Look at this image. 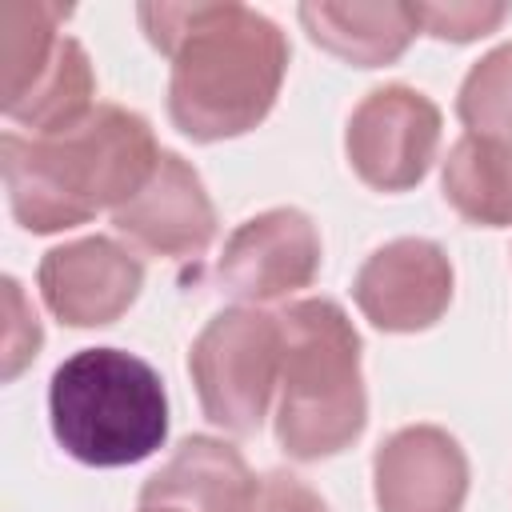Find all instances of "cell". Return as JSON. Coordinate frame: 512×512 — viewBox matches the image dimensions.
Returning <instances> with one entry per match:
<instances>
[{
	"instance_id": "obj_4",
	"label": "cell",
	"mask_w": 512,
	"mask_h": 512,
	"mask_svg": "<svg viewBox=\"0 0 512 512\" xmlns=\"http://www.w3.org/2000/svg\"><path fill=\"white\" fill-rule=\"evenodd\" d=\"M56 444L88 468H128L168 440L160 372L124 348H80L48 384Z\"/></svg>"
},
{
	"instance_id": "obj_20",
	"label": "cell",
	"mask_w": 512,
	"mask_h": 512,
	"mask_svg": "<svg viewBox=\"0 0 512 512\" xmlns=\"http://www.w3.org/2000/svg\"><path fill=\"white\" fill-rule=\"evenodd\" d=\"M140 512H164V508H140Z\"/></svg>"
},
{
	"instance_id": "obj_16",
	"label": "cell",
	"mask_w": 512,
	"mask_h": 512,
	"mask_svg": "<svg viewBox=\"0 0 512 512\" xmlns=\"http://www.w3.org/2000/svg\"><path fill=\"white\" fill-rule=\"evenodd\" d=\"M456 116L472 136L512 144V44L480 56L456 96Z\"/></svg>"
},
{
	"instance_id": "obj_15",
	"label": "cell",
	"mask_w": 512,
	"mask_h": 512,
	"mask_svg": "<svg viewBox=\"0 0 512 512\" xmlns=\"http://www.w3.org/2000/svg\"><path fill=\"white\" fill-rule=\"evenodd\" d=\"M440 188L460 220L476 228H508L512 224V144L464 132L440 164Z\"/></svg>"
},
{
	"instance_id": "obj_2",
	"label": "cell",
	"mask_w": 512,
	"mask_h": 512,
	"mask_svg": "<svg viewBox=\"0 0 512 512\" xmlns=\"http://www.w3.org/2000/svg\"><path fill=\"white\" fill-rule=\"evenodd\" d=\"M160 152L152 124L120 104H96L72 128L44 136L4 132L0 168L12 216L48 236L116 212L148 184Z\"/></svg>"
},
{
	"instance_id": "obj_1",
	"label": "cell",
	"mask_w": 512,
	"mask_h": 512,
	"mask_svg": "<svg viewBox=\"0 0 512 512\" xmlns=\"http://www.w3.org/2000/svg\"><path fill=\"white\" fill-rule=\"evenodd\" d=\"M144 36L172 60L168 116L196 140L216 144L252 132L276 104L288 72V36L264 12L224 4H140Z\"/></svg>"
},
{
	"instance_id": "obj_8",
	"label": "cell",
	"mask_w": 512,
	"mask_h": 512,
	"mask_svg": "<svg viewBox=\"0 0 512 512\" xmlns=\"http://www.w3.org/2000/svg\"><path fill=\"white\" fill-rule=\"evenodd\" d=\"M320 272V232L300 208H268L236 224L216 260V284L248 304H276L308 288Z\"/></svg>"
},
{
	"instance_id": "obj_7",
	"label": "cell",
	"mask_w": 512,
	"mask_h": 512,
	"mask_svg": "<svg viewBox=\"0 0 512 512\" xmlns=\"http://www.w3.org/2000/svg\"><path fill=\"white\" fill-rule=\"evenodd\" d=\"M440 148V108L408 88L384 84L372 88L348 116L344 152L352 172L376 192L416 188Z\"/></svg>"
},
{
	"instance_id": "obj_9",
	"label": "cell",
	"mask_w": 512,
	"mask_h": 512,
	"mask_svg": "<svg viewBox=\"0 0 512 512\" xmlns=\"http://www.w3.org/2000/svg\"><path fill=\"white\" fill-rule=\"evenodd\" d=\"M48 312L68 328L116 324L144 288V264L112 236H84L48 248L36 268Z\"/></svg>"
},
{
	"instance_id": "obj_3",
	"label": "cell",
	"mask_w": 512,
	"mask_h": 512,
	"mask_svg": "<svg viewBox=\"0 0 512 512\" xmlns=\"http://www.w3.org/2000/svg\"><path fill=\"white\" fill-rule=\"evenodd\" d=\"M280 316L276 444L292 460H324L352 448L368 424L360 332L328 296L288 304Z\"/></svg>"
},
{
	"instance_id": "obj_5",
	"label": "cell",
	"mask_w": 512,
	"mask_h": 512,
	"mask_svg": "<svg viewBox=\"0 0 512 512\" xmlns=\"http://www.w3.org/2000/svg\"><path fill=\"white\" fill-rule=\"evenodd\" d=\"M72 8L60 4H4V88L0 108L32 136L72 128L96 108V76L88 52L60 32Z\"/></svg>"
},
{
	"instance_id": "obj_17",
	"label": "cell",
	"mask_w": 512,
	"mask_h": 512,
	"mask_svg": "<svg viewBox=\"0 0 512 512\" xmlns=\"http://www.w3.org/2000/svg\"><path fill=\"white\" fill-rule=\"evenodd\" d=\"M508 16H512V4H500V0H448V4H416L420 32H428V36H436V40H452V44L480 40V36L496 32V28H500Z\"/></svg>"
},
{
	"instance_id": "obj_12",
	"label": "cell",
	"mask_w": 512,
	"mask_h": 512,
	"mask_svg": "<svg viewBox=\"0 0 512 512\" xmlns=\"http://www.w3.org/2000/svg\"><path fill=\"white\" fill-rule=\"evenodd\" d=\"M380 512H460L468 496V456L436 424L396 428L372 456Z\"/></svg>"
},
{
	"instance_id": "obj_13",
	"label": "cell",
	"mask_w": 512,
	"mask_h": 512,
	"mask_svg": "<svg viewBox=\"0 0 512 512\" xmlns=\"http://www.w3.org/2000/svg\"><path fill=\"white\" fill-rule=\"evenodd\" d=\"M256 476L244 456L216 436H188L172 460L140 488V508L164 512H252Z\"/></svg>"
},
{
	"instance_id": "obj_19",
	"label": "cell",
	"mask_w": 512,
	"mask_h": 512,
	"mask_svg": "<svg viewBox=\"0 0 512 512\" xmlns=\"http://www.w3.org/2000/svg\"><path fill=\"white\" fill-rule=\"evenodd\" d=\"M252 512H328V504L300 476H292V472H268L256 484Z\"/></svg>"
},
{
	"instance_id": "obj_18",
	"label": "cell",
	"mask_w": 512,
	"mask_h": 512,
	"mask_svg": "<svg viewBox=\"0 0 512 512\" xmlns=\"http://www.w3.org/2000/svg\"><path fill=\"white\" fill-rule=\"evenodd\" d=\"M4 300H8V328H4V380H12L36 352H40V320L24 304V292L12 276H4Z\"/></svg>"
},
{
	"instance_id": "obj_11",
	"label": "cell",
	"mask_w": 512,
	"mask_h": 512,
	"mask_svg": "<svg viewBox=\"0 0 512 512\" xmlns=\"http://www.w3.org/2000/svg\"><path fill=\"white\" fill-rule=\"evenodd\" d=\"M128 244L168 260H196L216 240V208L200 172L180 152H160L148 184L112 212Z\"/></svg>"
},
{
	"instance_id": "obj_14",
	"label": "cell",
	"mask_w": 512,
	"mask_h": 512,
	"mask_svg": "<svg viewBox=\"0 0 512 512\" xmlns=\"http://www.w3.org/2000/svg\"><path fill=\"white\" fill-rule=\"evenodd\" d=\"M296 16L312 44H320L328 56L356 68H380L400 60L412 36L420 32L416 4H404V0H384V4L312 0V4H300Z\"/></svg>"
},
{
	"instance_id": "obj_6",
	"label": "cell",
	"mask_w": 512,
	"mask_h": 512,
	"mask_svg": "<svg viewBox=\"0 0 512 512\" xmlns=\"http://www.w3.org/2000/svg\"><path fill=\"white\" fill-rule=\"evenodd\" d=\"M188 372L216 428L256 436L280 384V316L248 304L216 312L188 348Z\"/></svg>"
},
{
	"instance_id": "obj_10",
	"label": "cell",
	"mask_w": 512,
	"mask_h": 512,
	"mask_svg": "<svg viewBox=\"0 0 512 512\" xmlns=\"http://www.w3.org/2000/svg\"><path fill=\"white\" fill-rule=\"evenodd\" d=\"M352 300L380 332H424L452 304V260L424 236L388 240L360 264Z\"/></svg>"
}]
</instances>
